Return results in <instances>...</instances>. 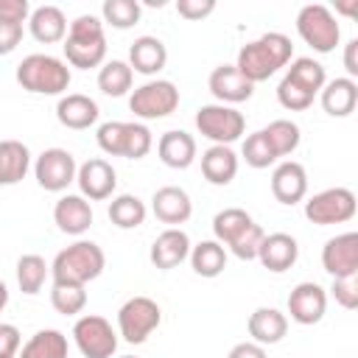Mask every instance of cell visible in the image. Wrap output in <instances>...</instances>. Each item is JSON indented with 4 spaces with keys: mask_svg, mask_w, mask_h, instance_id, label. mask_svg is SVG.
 <instances>
[{
    "mask_svg": "<svg viewBox=\"0 0 358 358\" xmlns=\"http://www.w3.org/2000/svg\"><path fill=\"white\" fill-rule=\"evenodd\" d=\"M31 17V6L28 0H0V22L8 25H22Z\"/></svg>",
    "mask_w": 358,
    "mask_h": 358,
    "instance_id": "cell-44",
    "label": "cell"
},
{
    "mask_svg": "<svg viewBox=\"0 0 358 358\" xmlns=\"http://www.w3.org/2000/svg\"><path fill=\"white\" fill-rule=\"evenodd\" d=\"M31 168V151L20 140H0V187L17 185Z\"/></svg>",
    "mask_w": 358,
    "mask_h": 358,
    "instance_id": "cell-28",
    "label": "cell"
},
{
    "mask_svg": "<svg viewBox=\"0 0 358 358\" xmlns=\"http://www.w3.org/2000/svg\"><path fill=\"white\" fill-rule=\"evenodd\" d=\"M168 62V50L157 36H137L129 48V67L140 76H157Z\"/></svg>",
    "mask_w": 358,
    "mask_h": 358,
    "instance_id": "cell-26",
    "label": "cell"
},
{
    "mask_svg": "<svg viewBox=\"0 0 358 358\" xmlns=\"http://www.w3.org/2000/svg\"><path fill=\"white\" fill-rule=\"evenodd\" d=\"M355 210H358V201L350 187H327V190L313 193L305 201V218L319 227L344 224L355 215Z\"/></svg>",
    "mask_w": 358,
    "mask_h": 358,
    "instance_id": "cell-10",
    "label": "cell"
},
{
    "mask_svg": "<svg viewBox=\"0 0 358 358\" xmlns=\"http://www.w3.org/2000/svg\"><path fill=\"white\" fill-rule=\"evenodd\" d=\"M67 62L50 53H31L17 64V84L34 95H62L70 87Z\"/></svg>",
    "mask_w": 358,
    "mask_h": 358,
    "instance_id": "cell-4",
    "label": "cell"
},
{
    "mask_svg": "<svg viewBox=\"0 0 358 358\" xmlns=\"http://www.w3.org/2000/svg\"><path fill=\"white\" fill-rule=\"evenodd\" d=\"M157 154L168 168L185 171L196 159V140H193V134H187L182 129H171L157 140Z\"/></svg>",
    "mask_w": 358,
    "mask_h": 358,
    "instance_id": "cell-24",
    "label": "cell"
},
{
    "mask_svg": "<svg viewBox=\"0 0 358 358\" xmlns=\"http://www.w3.org/2000/svg\"><path fill=\"white\" fill-rule=\"evenodd\" d=\"M263 235H266V232L252 221L249 227H243V229H241V232L227 243V249H229L238 260H255V257H257V249H260Z\"/></svg>",
    "mask_w": 358,
    "mask_h": 358,
    "instance_id": "cell-41",
    "label": "cell"
},
{
    "mask_svg": "<svg viewBox=\"0 0 358 358\" xmlns=\"http://www.w3.org/2000/svg\"><path fill=\"white\" fill-rule=\"evenodd\" d=\"M140 14H143V8H140L137 0H103V6H101L103 22L117 28V31H126V28L137 25Z\"/></svg>",
    "mask_w": 358,
    "mask_h": 358,
    "instance_id": "cell-38",
    "label": "cell"
},
{
    "mask_svg": "<svg viewBox=\"0 0 358 358\" xmlns=\"http://www.w3.org/2000/svg\"><path fill=\"white\" fill-rule=\"evenodd\" d=\"M131 81H134V73L129 67V62L123 59H112V62H103L101 70H98V90L109 98H120L131 90Z\"/></svg>",
    "mask_w": 358,
    "mask_h": 358,
    "instance_id": "cell-33",
    "label": "cell"
},
{
    "mask_svg": "<svg viewBox=\"0 0 358 358\" xmlns=\"http://www.w3.org/2000/svg\"><path fill=\"white\" fill-rule=\"evenodd\" d=\"M187 255H190V238H187V232L179 229V227H168V229H162L154 238L151 252H148V260L157 268L171 271V268L182 266L187 260Z\"/></svg>",
    "mask_w": 358,
    "mask_h": 358,
    "instance_id": "cell-17",
    "label": "cell"
},
{
    "mask_svg": "<svg viewBox=\"0 0 358 358\" xmlns=\"http://www.w3.org/2000/svg\"><path fill=\"white\" fill-rule=\"evenodd\" d=\"M162 322V310L151 296H131L117 310V336L129 344H143Z\"/></svg>",
    "mask_w": 358,
    "mask_h": 358,
    "instance_id": "cell-7",
    "label": "cell"
},
{
    "mask_svg": "<svg viewBox=\"0 0 358 358\" xmlns=\"http://www.w3.org/2000/svg\"><path fill=\"white\" fill-rule=\"evenodd\" d=\"M64 59L70 67L78 70H92L101 67L106 59V34L103 22L95 14H81L67 25L64 36Z\"/></svg>",
    "mask_w": 358,
    "mask_h": 358,
    "instance_id": "cell-2",
    "label": "cell"
},
{
    "mask_svg": "<svg viewBox=\"0 0 358 358\" xmlns=\"http://www.w3.org/2000/svg\"><path fill=\"white\" fill-rule=\"evenodd\" d=\"M277 101L288 112H302V109H308L313 103V95H308L302 87H296L291 78L282 76V81L277 84Z\"/></svg>",
    "mask_w": 358,
    "mask_h": 358,
    "instance_id": "cell-42",
    "label": "cell"
},
{
    "mask_svg": "<svg viewBox=\"0 0 358 358\" xmlns=\"http://www.w3.org/2000/svg\"><path fill=\"white\" fill-rule=\"evenodd\" d=\"M98 115H101L98 103L90 95H81V92H67L56 103V120L64 129H73V131H84V129L95 126Z\"/></svg>",
    "mask_w": 358,
    "mask_h": 358,
    "instance_id": "cell-21",
    "label": "cell"
},
{
    "mask_svg": "<svg viewBox=\"0 0 358 358\" xmlns=\"http://www.w3.org/2000/svg\"><path fill=\"white\" fill-rule=\"evenodd\" d=\"M76 157L67 148H45L36 162H34V176L36 185L48 193H62L70 187V182H76Z\"/></svg>",
    "mask_w": 358,
    "mask_h": 358,
    "instance_id": "cell-12",
    "label": "cell"
},
{
    "mask_svg": "<svg viewBox=\"0 0 358 358\" xmlns=\"http://www.w3.org/2000/svg\"><path fill=\"white\" fill-rule=\"evenodd\" d=\"M53 221L64 235H84L92 227V207L81 193H67L56 201Z\"/></svg>",
    "mask_w": 358,
    "mask_h": 358,
    "instance_id": "cell-22",
    "label": "cell"
},
{
    "mask_svg": "<svg viewBox=\"0 0 358 358\" xmlns=\"http://www.w3.org/2000/svg\"><path fill=\"white\" fill-rule=\"evenodd\" d=\"M355 53H358V39H350L347 45H344V67H347V78H352L355 81V76H358V59H355Z\"/></svg>",
    "mask_w": 358,
    "mask_h": 358,
    "instance_id": "cell-49",
    "label": "cell"
},
{
    "mask_svg": "<svg viewBox=\"0 0 358 358\" xmlns=\"http://www.w3.org/2000/svg\"><path fill=\"white\" fill-rule=\"evenodd\" d=\"M106 213H109V221H112L117 229H137V227L145 221V215H148L145 204H143L134 193H120V196H115Z\"/></svg>",
    "mask_w": 358,
    "mask_h": 358,
    "instance_id": "cell-35",
    "label": "cell"
},
{
    "mask_svg": "<svg viewBox=\"0 0 358 358\" xmlns=\"http://www.w3.org/2000/svg\"><path fill=\"white\" fill-rule=\"evenodd\" d=\"M260 131H263V137H266V143L271 145V151H274L277 159L294 154V151L299 148V140H302L299 126H296L294 120H285V117L271 120V123H268L266 129H260Z\"/></svg>",
    "mask_w": 358,
    "mask_h": 358,
    "instance_id": "cell-34",
    "label": "cell"
},
{
    "mask_svg": "<svg viewBox=\"0 0 358 358\" xmlns=\"http://www.w3.org/2000/svg\"><path fill=\"white\" fill-rule=\"evenodd\" d=\"M291 56H294L291 39L280 31H268L260 39H252L238 50L235 67L246 81L260 84V81H268L280 67H285Z\"/></svg>",
    "mask_w": 358,
    "mask_h": 358,
    "instance_id": "cell-1",
    "label": "cell"
},
{
    "mask_svg": "<svg viewBox=\"0 0 358 358\" xmlns=\"http://www.w3.org/2000/svg\"><path fill=\"white\" fill-rule=\"evenodd\" d=\"M322 109L330 115V117H347L355 112V103H358V84L347 76L341 78H333L322 87Z\"/></svg>",
    "mask_w": 358,
    "mask_h": 358,
    "instance_id": "cell-27",
    "label": "cell"
},
{
    "mask_svg": "<svg viewBox=\"0 0 358 358\" xmlns=\"http://www.w3.org/2000/svg\"><path fill=\"white\" fill-rule=\"evenodd\" d=\"M50 305L62 316H76L87 308V291H84V285H73V282H53Z\"/></svg>",
    "mask_w": 358,
    "mask_h": 358,
    "instance_id": "cell-37",
    "label": "cell"
},
{
    "mask_svg": "<svg viewBox=\"0 0 358 358\" xmlns=\"http://www.w3.org/2000/svg\"><path fill=\"white\" fill-rule=\"evenodd\" d=\"M246 330L252 336L255 344L260 347H271L277 341H282V336L288 333V316L280 313L277 308H255L249 313V322H246Z\"/></svg>",
    "mask_w": 358,
    "mask_h": 358,
    "instance_id": "cell-23",
    "label": "cell"
},
{
    "mask_svg": "<svg viewBox=\"0 0 358 358\" xmlns=\"http://www.w3.org/2000/svg\"><path fill=\"white\" fill-rule=\"evenodd\" d=\"M176 106H179V90L168 78L145 81L129 95V109L134 112V117H143V120L168 117L171 112H176Z\"/></svg>",
    "mask_w": 358,
    "mask_h": 358,
    "instance_id": "cell-8",
    "label": "cell"
},
{
    "mask_svg": "<svg viewBox=\"0 0 358 358\" xmlns=\"http://www.w3.org/2000/svg\"><path fill=\"white\" fill-rule=\"evenodd\" d=\"M28 31L36 42L42 45H56V42H64L67 36V20H64V11L59 6H39L31 11L28 17Z\"/></svg>",
    "mask_w": 358,
    "mask_h": 358,
    "instance_id": "cell-25",
    "label": "cell"
},
{
    "mask_svg": "<svg viewBox=\"0 0 358 358\" xmlns=\"http://www.w3.org/2000/svg\"><path fill=\"white\" fill-rule=\"evenodd\" d=\"M151 213L157 215V221L168 224V227H179L193 215V201L187 196L185 187L176 185H165L159 190H154L151 196Z\"/></svg>",
    "mask_w": 358,
    "mask_h": 358,
    "instance_id": "cell-19",
    "label": "cell"
},
{
    "mask_svg": "<svg viewBox=\"0 0 358 358\" xmlns=\"http://www.w3.org/2000/svg\"><path fill=\"white\" fill-rule=\"evenodd\" d=\"M285 78H291L296 87H302L308 95H319L322 92V87L327 84V73H324V67L316 62V59H310V56H299V59H294L291 62V67L285 70Z\"/></svg>",
    "mask_w": 358,
    "mask_h": 358,
    "instance_id": "cell-32",
    "label": "cell"
},
{
    "mask_svg": "<svg viewBox=\"0 0 358 358\" xmlns=\"http://www.w3.org/2000/svg\"><path fill=\"white\" fill-rule=\"evenodd\" d=\"M22 42V25L0 22V56H8Z\"/></svg>",
    "mask_w": 358,
    "mask_h": 358,
    "instance_id": "cell-47",
    "label": "cell"
},
{
    "mask_svg": "<svg viewBox=\"0 0 358 358\" xmlns=\"http://www.w3.org/2000/svg\"><path fill=\"white\" fill-rule=\"evenodd\" d=\"M48 271H50V266L45 263V257H39V255H22L17 260V285H20V291L28 294V296L39 294L42 285H45Z\"/></svg>",
    "mask_w": 358,
    "mask_h": 358,
    "instance_id": "cell-36",
    "label": "cell"
},
{
    "mask_svg": "<svg viewBox=\"0 0 358 358\" xmlns=\"http://www.w3.org/2000/svg\"><path fill=\"white\" fill-rule=\"evenodd\" d=\"M255 218L246 213V210H241V207H227V210H221V213H215V218H213V235H215V241L221 243V246H227L243 227H249Z\"/></svg>",
    "mask_w": 358,
    "mask_h": 358,
    "instance_id": "cell-39",
    "label": "cell"
},
{
    "mask_svg": "<svg viewBox=\"0 0 358 358\" xmlns=\"http://www.w3.org/2000/svg\"><path fill=\"white\" fill-rule=\"evenodd\" d=\"M296 257H299L296 238L288 235V232H271V235H263L255 260H260L263 268H268L274 274H282L296 263Z\"/></svg>",
    "mask_w": 358,
    "mask_h": 358,
    "instance_id": "cell-18",
    "label": "cell"
},
{
    "mask_svg": "<svg viewBox=\"0 0 358 358\" xmlns=\"http://www.w3.org/2000/svg\"><path fill=\"white\" fill-rule=\"evenodd\" d=\"M241 157H243V159H246V165H249V168H255V171H263V168H268V165H274V162H277V157H274L271 145L266 143L263 131H255V134H249V137L243 140Z\"/></svg>",
    "mask_w": 358,
    "mask_h": 358,
    "instance_id": "cell-40",
    "label": "cell"
},
{
    "mask_svg": "<svg viewBox=\"0 0 358 358\" xmlns=\"http://www.w3.org/2000/svg\"><path fill=\"white\" fill-rule=\"evenodd\" d=\"M76 182H78V190H81V196L87 201H103V199H109L115 193L117 173H115V168L106 159L92 157V159H87V162L78 165Z\"/></svg>",
    "mask_w": 358,
    "mask_h": 358,
    "instance_id": "cell-13",
    "label": "cell"
},
{
    "mask_svg": "<svg viewBox=\"0 0 358 358\" xmlns=\"http://www.w3.org/2000/svg\"><path fill=\"white\" fill-rule=\"evenodd\" d=\"M227 358H266V347H260L255 341H241L229 350Z\"/></svg>",
    "mask_w": 358,
    "mask_h": 358,
    "instance_id": "cell-48",
    "label": "cell"
},
{
    "mask_svg": "<svg viewBox=\"0 0 358 358\" xmlns=\"http://www.w3.org/2000/svg\"><path fill=\"white\" fill-rule=\"evenodd\" d=\"M98 148L109 157H126V159H143L151 145V129L145 123H134V120H106L98 126Z\"/></svg>",
    "mask_w": 358,
    "mask_h": 358,
    "instance_id": "cell-5",
    "label": "cell"
},
{
    "mask_svg": "<svg viewBox=\"0 0 358 358\" xmlns=\"http://www.w3.org/2000/svg\"><path fill=\"white\" fill-rule=\"evenodd\" d=\"M196 129L201 137L213 140V145H229L243 134L246 120L235 106L204 103L196 109Z\"/></svg>",
    "mask_w": 358,
    "mask_h": 358,
    "instance_id": "cell-9",
    "label": "cell"
},
{
    "mask_svg": "<svg viewBox=\"0 0 358 358\" xmlns=\"http://www.w3.org/2000/svg\"><path fill=\"white\" fill-rule=\"evenodd\" d=\"M271 193L280 204H299L308 193V173L302 168V162H294V159H285L274 168L271 173Z\"/></svg>",
    "mask_w": 358,
    "mask_h": 358,
    "instance_id": "cell-20",
    "label": "cell"
},
{
    "mask_svg": "<svg viewBox=\"0 0 358 358\" xmlns=\"http://www.w3.org/2000/svg\"><path fill=\"white\" fill-rule=\"evenodd\" d=\"M190 266L199 277L213 280L227 268V249L213 238V241H201L196 246H190Z\"/></svg>",
    "mask_w": 358,
    "mask_h": 358,
    "instance_id": "cell-31",
    "label": "cell"
},
{
    "mask_svg": "<svg viewBox=\"0 0 358 358\" xmlns=\"http://www.w3.org/2000/svg\"><path fill=\"white\" fill-rule=\"evenodd\" d=\"M201 173L210 185H229L238 173V157L229 145H210L201 154Z\"/></svg>",
    "mask_w": 358,
    "mask_h": 358,
    "instance_id": "cell-29",
    "label": "cell"
},
{
    "mask_svg": "<svg viewBox=\"0 0 358 358\" xmlns=\"http://www.w3.org/2000/svg\"><path fill=\"white\" fill-rule=\"evenodd\" d=\"M73 341L84 358H112L117 350V333L98 313H87V316L76 319Z\"/></svg>",
    "mask_w": 358,
    "mask_h": 358,
    "instance_id": "cell-11",
    "label": "cell"
},
{
    "mask_svg": "<svg viewBox=\"0 0 358 358\" xmlns=\"http://www.w3.org/2000/svg\"><path fill=\"white\" fill-rule=\"evenodd\" d=\"M6 305H8V288H6V282L0 280V313H3Z\"/></svg>",
    "mask_w": 358,
    "mask_h": 358,
    "instance_id": "cell-51",
    "label": "cell"
},
{
    "mask_svg": "<svg viewBox=\"0 0 358 358\" xmlns=\"http://www.w3.org/2000/svg\"><path fill=\"white\" fill-rule=\"evenodd\" d=\"M17 358H67V336L62 330H36L17 352Z\"/></svg>",
    "mask_w": 358,
    "mask_h": 358,
    "instance_id": "cell-30",
    "label": "cell"
},
{
    "mask_svg": "<svg viewBox=\"0 0 358 358\" xmlns=\"http://www.w3.org/2000/svg\"><path fill=\"white\" fill-rule=\"evenodd\" d=\"M103 266H106V255L95 241H76L53 257L50 274H53V282L87 285L95 277H101Z\"/></svg>",
    "mask_w": 358,
    "mask_h": 358,
    "instance_id": "cell-3",
    "label": "cell"
},
{
    "mask_svg": "<svg viewBox=\"0 0 358 358\" xmlns=\"http://www.w3.org/2000/svg\"><path fill=\"white\" fill-rule=\"evenodd\" d=\"M176 11H179V17L196 22L215 11V0H176Z\"/></svg>",
    "mask_w": 358,
    "mask_h": 358,
    "instance_id": "cell-45",
    "label": "cell"
},
{
    "mask_svg": "<svg viewBox=\"0 0 358 358\" xmlns=\"http://www.w3.org/2000/svg\"><path fill=\"white\" fill-rule=\"evenodd\" d=\"M322 268L330 277H355L358 274V235L341 232L322 246Z\"/></svg>",
    "mask_w": 358,
    "mask_h": 358,
    "instance_id": "cell-14",
    "label": "cell"
},
{
    "mask_svg": "<svg viewBox=\"0 0 358 358\" xmlns=\"http://www.w3.org/2000/svg\"><path fill=\"white\" fill-rule=\"evenodd\" d=\"M336 11H341V14H358V0H352V3H338L336 6Z\"/></svg>",
    "mask_w": 358,
    "mask_h": 358,
    "instance_id": "cell-50",
    "label": "cell"
},
{
    "mask_svg": "<svg viewBox=\"0 0 358 358\" xmlns=\"http://www.w3.org/2000/svg\"><path fill=\"white\" fill-rule=\"evenodd\" d=\"M22 347V333L17 330V324L0 322V358H17Z\"/></svg>",
    "mask_w": 358,
    "mask_h": 358,
    "instance_id": "cell-46",
    "label": "cell"
},
{
    "mask_svg": "<svg viewBox=\"0 0 358 358\" xmlns=\"http://www.w3.org/2000/svg\"><path fill=\"white\" fill-rule=\"evenodd\" d=\"M330 294H333V299H336L341 308L355 310V308H358V274H355V277H333Z\"/></svg>",
    "mask_w": 358,
    "mask_h": 358,
    "instance_id": "cell-43",
    "label": "cell"
},
{
    "mask_svg": "<svg viewBox=\"0 0 358 358\" xmlns=\"http://www.w3.org/2000/svg\"><path fill=\"white\" fill-rule=\"evenodd\" d=\"M327 310V291L319 282H299L288 294V313L296 324H316Z\"/></svg>",
    "mask_w": 358,
    "mask_h": 358,
    "instance_id": "cell-15",
    "label": "cell"
},
{
    "mask_svg": "<svg viewBox=\"0 0 358 358\" xmlns=\"http://www.w3.org/2000/svg\"><path fill=\"white\" fill-rule=\"evenodd\" d=\"M296 34L316 53H333L338 39H341V28H338L336 14L327 6H322V3H308V6L299 8V14H296Z\"/></svg>",
    "mask_w": 358,
    "mask_h": 358,
    "instance_id": "cell-6",
    "label": "cell"
},
{
    "mask_svg": "<svg viewBox=\"0 0 358 358\" xmlns=\"http://www.w3.org/2000/svg\"><path fill=\"white\" fill-rule=\"evenodd\" d=\"M207 87H210V92L215 95V101L224 103V106L243 103V101H249L252 92H255V84L246 81V78L238 73L235 64H218V67L210 73Z\"/></svg>",
    "mask_w": 358,
    "mask_h": 358,
    "instance_id": "cell-16",
    "label": "cell"
},
{
    "mask_svg": "<svg viewBox=\"0 0 358 358\" xmlns=\"http://www.w3.org/2000/svg\"><path fill=\"white\" fill-rule=\"evenodd\" d=\"M120 358H134V355H120Z\"/></svg>",
    "mask_w": 358,
    "mask_h": 358,
    "instance_id": "cell-52",
    "label": "cell"
}]
</instances>
